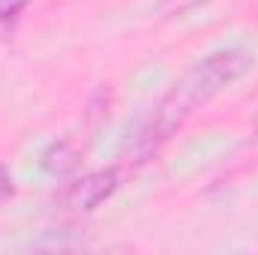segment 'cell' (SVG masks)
Listing matches in <instances>:
<instances>
[{
    "instance_id": "6da1fadb",
    "label": "cell",
    "mask_w": 258,
    "mask_h": 255,
    "mask_svg": "<svg viewBox=\"0 0 258 255\" xmlns=\"http://www.w3.org/2000/svg\"><path fill=\"white\" fill-rule=\"evenodd\" d=\"M252 66H255L252 51L240 45H225L195 60L174 81V87L129 132L126 144H123V165H141L153 153H159L201 105L225 93L243 75H249Z\"/></svg>"
},
{
    "instance_id": "7a4b0ae2",
    "label": "cell",
    "mask_w": 258,
    "mask_h": 255,
    "mask_svg": "<svg viewBox=\"0 0 258 255\" xmlns=\"http://www.w3.org/2000/svg\"><path fill=\"white\" fill-rule=\"evenodd\" d=\"M120 177H123V168H117V165L90 171L81 177H69L66 186L57 192V204L63 213H90L120 189Z\"/></svg>"
},
{
    "instance_id": "3957f363",
    "label": "cell",
    "mask_w": 258,
    "mask_h": 255,
    "mask_svg": "<svg viewBox=\"0 0 258 255\" xmlns=\"http://www.w3.org/2000/svg\"><path fill=\"white\" fill-rule=\"evenodd\" d=\"M81 150L72 144V141H51L45 150H42V156H39V165H42V171L45 174H51V177H75L78 171H81Z\"/></svg>"
},
{
    "instance_id": "277c9868",
    "label": "cell",
    "mask_w": 258,
    "mask_h": 255,
    "mask_svg": "<svg viewBox=\"0 0 258 255\" xmlns=\"http://www.w3.org/2000/svg\"><path fill=\"white\" fill-rule=\"evenodd\" d=\"M27 3H30V0H0V27L12 24V21L24 12Z\"/></svg>"
},
{
    "instance_id": "5b68a950",
    "label": "cell",
    "mask_w": 258,
    "mask_h": 255,
    "mask_svg": "<svg viewBox=\"0 0 258 255\" xmlns=\"http://www.w3.org/2000/svg\"><path fill=\"white\" fill-rule=\"evenodd\" d=\"M12 192H15V180H12V171H9V168H6V165L0 162V204H3V201H6V198L12 195Z\"/></svg>"
},
{
    "instance_id": "8992f818",
    "label": "cell",
    "mask_w": 258,
    "mask_h": 255,
    "mask_svg": "<svg viewBox=\"0 0 258 255\" xmlns=\"http://www.w3.org/2000/svg\"><path fill=\"white\" fill-rule=\"evenodd\" d=\"M252 126H255V132H258V111H255V120H252Z\"/></svg>"
}]
</instances>
